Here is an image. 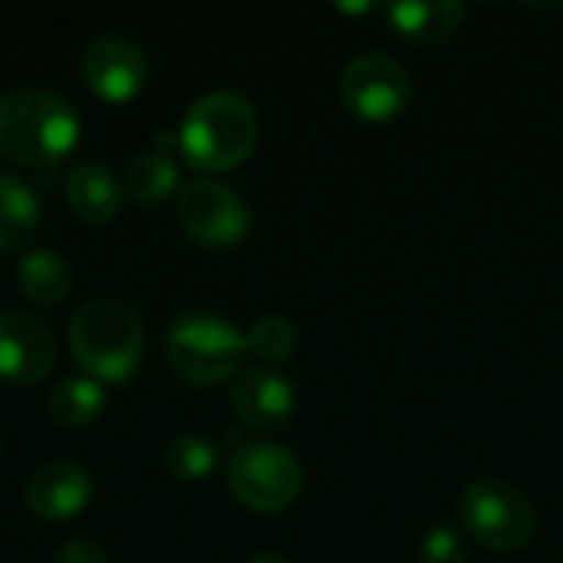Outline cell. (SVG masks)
Masks as SVG:
<instances>
[{
    "mask_svg": "<svg viewBox=\"0 0 563 563\" xmlns=\"http://www.w3.org/2000/svg\"><path fill=\"white\" fill-rule=\"evenodd\" d=\"M79 145V112L49 89H13L0 96V155L46 172Z\"/></svg>",
    "mask_w": 563,
    "mask_h": 563,
    "instance_id": "cell-1",
    "label": "cell"
},
{
    "mask_svg": "<svg viewBox=\"0 0 563 563\" xmlns=\"http://www.w3.org/2000/svg\"><path fill=\"white\" fill-rule=\"evenodd\" d=\"M69 353L89 379L122 386L142 366L145 327L125 300L92 297L69 320Z\"/></svg>",
    "mask_w": 563,
    "mask_h": 563,
    "instance_id": "cell-2",
    "label": "cell"
},
{
    "mask_svg": "<svg viewBox=\"0 0 563 563\" xmlns=\"http://www.w3.org/2000/svg\"><path fill=\"white\" fill-rule=\"evenodd\" d=\"M257 145V112L238 92H208L195 99L178 129V148L198 172H231Z\"/></svg>",
    "mask_w": 563,
    "mask_h": 563,
    "instance_id": "cell-3",
    "label": "cell"
},
{
    "mask_svg": "<svg viewBox=\"0 0 563 563\" xmlns=\"http://www.w3.org/2000/svg\"><path fill=\"white\" fill-rule=\"evenodd\" d=\"M168 366L191 386H218L231 379L244 356L247 343L244 333L234 330L224 317L208 310L181 313L165 336Z\"/></svg>",
    "mask_w": 563,
    "mask_h": 563,
    "instance_id": "cell-4",
    "label": "cell"
},
{
    "mask_svg": "<svg viewBox=\"0 0 563 563\" xmlns=\"http://www.w3.org/2000/svg\"><path fill=\"white\" fill-rule=\"evenodd\" d=\"M459 521L482 548L495 554H511L521 551L534 534V505L521 488L485 478L462 492Z\"/></svg>",
    "mask_w": 563,
    "mask_h": 563,
    "instance_id": "cell-5",
    "label": "cell"
},
{
    "mask_svg": "<svg viewBox=\"0 0 563 563\" xmlns=\"http://www.w3.org/2000/svg\"><path fill=\"white\" fill-rule=\"evenodd\" d=\"M228 485L234 498L261 515L290 508L300 495V462L274 442H241L228 462Z\"/></svg>",
    "mask_w": 563,
    "mask_h": 563,
    "instance_id": "cell-6",
    "label": "cell"
},
{
    "mask_svg": "<svg viewBox=\"0 0 563 563\" xmlns=\"http://www.w3.org/2000/svg\"><path fill=\"white\" fill-rule=\"evenodd\" d=\"M181 231L205 247H231L247 238L251 214L241 195L214 178L188 181L178 195Z\"/></svg>",
    "mask_w": 563,
    "mask_h": 563,
    "instance_id": "cell-7",
    "label": "cell"
},
{
    "mask_svg": "<svg viewBox=\"0 0 563 563\" xmlns=\"http://www.w3.org/2000/svg\"><path fill=\"white\" fill-rule=\"evenodd\" d=\"M340 96L343 106L363 119V122H386L396 119L409 99H412V82L402 63L383 53H363L346 63L340 76Z\"/></svg>",
    "mask_w": 563,
    "mask_h": 563,
    "instance_id": "cell-8",
    "label": "cell"
},
{
    "mask_svg": "<svg viewBox=\"0 0 563 563\" xmlns=\"http://www.w3.org/2000/svg\"><path fill=\"white\" fill-rule=\"evenodd\" d=\"M82 79L92 96L122 106L142 92L148 79V59L129 36H102L82 56Z\"/></svg>",
    "mask_w": 563,
    "mask_h": 563,
    "instance_id": "cell-9",
    "label": "cell"
},
{
    "mask_svg": "<svg viewBox=\"0 0 563 563\" xmlns=\"http://www.w3.org/2000/svg\"><path fill=\"white\" fill-rule=\"evenodd\" d=\"M56 363L53 333L26 313H0V379L13 386H33L46 379Z\"/></svg>",
    "mask_w": 563,
    "mask_h": 563,
    "instance_id": "cell-10",
    "label": "cell"
},
{
    "mask_svg": "<svg viewBox=\"0 0 563 563\" xmlns=\"http://www.w3.org/2000/svg\"><path fill=\"white\" fill-rule=\"evenodd\" d=\"M231 409L241 419V426L274 432L290 422L297 409V396H294V386L277 369L254 366L238 376L234 393H231Z\"/></svg>",
    "mask_w": 563,
    "mask_h": 563,
    "instance_id": "cell-11",
    "label": "cell"
},
{
    "mask_svg": "<svg viewBox=\"0 0 563 563\" xmlns=\"http://www.w3.org/2000/svg\"><path fill=\"white\" fill-rule=\"evenodd\" d=\"M26 508L43 521H69L92 501V478L69 462H49L36 468L23 488Z\"/></svg>",
    "mask_w": 563,
    "mask_h": 563,
    "instance_id": "cell-12",
    "label": "cell"
},
{
    "mask_svg": "<svg viewBox=\"0 0 563 563\" xmlns=\"http://www.w3.org/2000/svg\"><path fill=\"white\" fill-rule=\"evenodd\" d=\"M122 201H125V188L109 168H102L96 162H82V165L69 168L66 205L76 218H82L89 224H106L122 211Z\"/></svg>",
    "mask_w": 563,
    "mask_h": 563,
    "instance_id": "cell-13",
    "label": "cell"
},
{
    "mask_svg": "<svg viewBox=\"0 0 563 563\" xmlns=\"http://www.w3.org/2000/svg\"><path fill=\"white\" fill-rule=\"evenodd\" d=\"M178 139H172L168 132H158L155 145L148 152H139L122 175V188L125 195H132L139 205H158L162 198H168L178 185V165L172 158V145Z\"/></svg>",
    "mask_w": 563,
    "mask_h": 563,
    "instance_id": "cell-14",
    "label": "cell"
},
{
    "mask_svg": "<svg viewBox=\"0 0 563 563\" xmlns=\"http://www.w3.org/2000/svg\"><path fill=\"white\" fill-rule=\"evenodd\" d=\"M396 33L422 43V46H435L445 43L452 33H459L462 20H465V7L455 0H439V3H396L386 10Z\"/></svg>",
    "mask_w": 563,
    "mask_h": 563,
    "instance_id": "cell-15",
    "label": "cell"
},
{
    "mask_svg": "<svg viewBox=\"0 0 563 563\" xmlns=\"http://www.w3.org/2000/svg\"><path fill=\"white\" fill-rule=\"evenodd\" d=\"M16 284L36 307H56L73 290V267L56 251H30L16 267Z\"/></svg>",
    "mask_w": 563,
    "mask_h": 563,
    "instance_id": "cell-16",
    "label": "cell"
},
{
    "mask_svg": "<svg viewBox=\"0 0 563 563\" xmlns=\"http://www.w3.org/2000/svg\"><path fill=\"white\" fill-rule=\"evenodd\" d=\"M40 224V201L26 181L0 172V254L20 251Z\"/></svg>",
    "mask_w": 563,
    "mask_h": 563,
    "instance_id": "cell-17",
    "label": "cell"
},
{
    "mask_svg": "<svg viewBox=\"0 0 563 563\" xmlns=\"http://www.w3.org/2000/svg\"><path fill=\"white\" fill-rule=\"evenodd\" d=\"M49 416L56 426L63 429H82L89 422H96L106 412V389L102 383L89 379V376H73L63 379L46 402Z\"/></svg>",
    "mask_w": 563,
    "mask_h": 563,
    "instance_id": "cell-18",
    "label": "cell"
},
{
    "mask_svg": "<svg viewBox=\"0 0 563 563\" xmlns=\"http://www.w3.org/2000/svg\"><path fill=\"white\" fill-rule=\"evenodd\" d=\"M297 327L280 317V313H264L251 323V330L244 333V343H247V353H254L257 360L264 363H284L294 356L297 350Z\"/></svg>",
    "mask_w": 563,
    "mask_h": 563,
    "instance_id": "cell-19",
    "label": "cell"
},
{
    "mask_svg": "<svg viewBox=\"0 0 563 563\" xmlns=\"http://www.w3.org/2000/svg\"><path fill=\"white\" fill-rule=\"evenodd\" d=\"M218 465V449L214 442L201 435H178L165 449V468L178 482H205Z\"/></svg>",
    "mask_w": 563,
    "mask_h": 563,
    "instance_id": "cell-20",
    "label": "cell"
},
{
    "mask_svg": "<svg viewBox=\"0 0 563 563\" xmlns=\"http://www.w3.org/2000/svg\"><path fill=\"white\" fill-rule=\"evenodd\" d=\"M422 563H465V541L455 528L439 525L426 534L422 551H419Z\"/></svg>",
    "mask_w": 563,
    "mask_h": 563,
    "instance_id": "cell-21",
    "label": "cell"
},
{
    "mask_svg": "<svg viewBox=\"0 0 563 563\" xmlns=\"http://www.w3.org/2000/svg\"><path fill=\"white\" fill-rule=\"evenodd\" d=\"M53 563H112V561H109V554H106L99 544H92V541H69V544H63V548L53 554Z\"/></svg>",
    "mask_w": 563,
    "mask_h": 563,
    "instance_id": "cell-22",
    "label": "cell"
},
{
    "mask_svg": "<svg viewBox=\"0 0 563 563\" xmlns=\"http://www.w3.org/2000/svg\"><path fill=\"white\" fill-rule=\"evenodd\" d=\"M247 563H290L287 558H280V554H257V558H251Z\"/></svg>",
    "mask_w": 563,
    "mask_h": 563,
    "instance_id": "cell-23",
    "label": "cell"
}]
</instances>
